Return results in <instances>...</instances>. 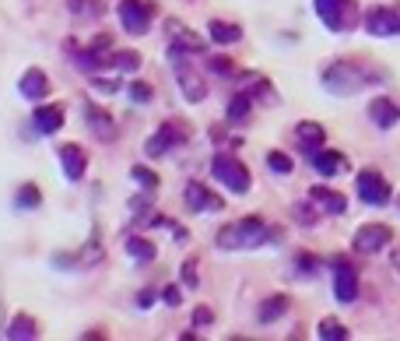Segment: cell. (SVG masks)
Instances as JSON below:
<instances>
[{"mask_svg": "<svg viewBox=\"0 0 400 341\" xmlns=\"http://www.w3.org/2000/svg\"><path fill=\"white\" fill-rule=\"evenodd\" d=\"M274 239L263 226V219L250 214V219H239V222H228L225 229H218V246L222 250H257L260 243Z\"/></svg>", "mask_w": 400, "mask_h": 341, "instance_id": "1", "label": "cell"}, {"mask_svg": "<svg viewBox=\"0 0 400 341\" xmlns=\"http://www.w3.org/2000/svg\"><path fill=\"white\" fill-rule=\"evenodd\" d=\"M211 176L222 183V187H228L232 194H246L250 190V169H246L239 159H232V155H214L211 162Z\"/></svg>", "mask_w": 400, "mask_h": 341, "instance_id": "2", "label": "cell"}, {"mask_svg": "<svg viewBox=\"0 0 400 341\" xmlns=\"http://www.w3.org/2000/svg\"><path fill=\"white\" fill-rule=\"evenodd\" d=\"M362 85H365V74H362L355 64H330V67L323 71V88L330 91V96L348 99V96H355Z\"/></svg>", "mask_w": 400, "mask_h": 341, "instance_id": "3", "label": "cell"}, {"mask_svg": "<svg viewBox=\"0 0 400 341\" xmlns=\"http://www.w3.org/2000/svg\"><path fill=\"white\" fill-rule=\"evenodd\" d=\"M151 18H155V8L148 0H123L119 4V21L130 36H144L151 28Z\"/></svg>", "mask_w": 400, "mask_h": 341, "instance_id": "4", "label": "cell"}, {"mask_svg": "<svg viewBox=\"0 0 400 341\" xmlns=\"http://www.w3.org/2000/svg\"><path fill=\"white\" fill-rule=\"evenodd\" d=\"M355 187H358V197H362L365 204H373V208L390 204V183H386L376 169H362L358 179H355Z\"/></svg>", "mask_w": 400, "mask_h": 341, "instance_id": "5", "label": "cell"}, {"mask_svg": "<svg viewBox=\"0 0 400 341\" xmlns=\"http://www.w3.org/2000/svg\"><path fill=\"white\" fill-rule=\"evenodd\" d=\"M390 239H393V232L386 226H362L355 232L351 246L358 254H379V250H386V246H390Z\"/></svg>", "mask_w": 400, "mask_h": 341, "instance_id": "6", "label": "cell"}, {"mask_svg": "<svg viewBox=\"0 0 400 341\" xmlns=\"http://www.w3.org/2000/svg\"><path fill=\"white\" fill-rule=\"evenodd\" d=\"M368 36H400V8H373L365 14Z\"/></svg>", "mask_w": 400, "mask_h": 341, "instance_id": "7", "label": "cell"}, {"mask_svg": "<svg viewBox=\"0 0 400 341\" xmlns=\"http://www.w3.org/2000/svg\"><path fill=\"white\" fill-rule=\"evenodd\" d=\"M323 141H327V131L320 127V123H313V120H302L295 127V144H298L302 155H309V159L323 148Z\"/></svg>", "mask_w": 400, "mask_h": 341, "instance_id": "8", "label": "cell"}, {"mask_svg": "<svg viewBox=\"0 0 400 341\" xmlns=\"http://www.w3.org/2000/svg\"><path fill=\"white\" fill-rule=\"evenodd\" d=\"M337 274H333V296L341 302H355L358 299V274L344 264V261H333Z\"/></svg>", "mask_w": 400, "mask_h": 341, "instance_id": "9", "label": "cell"}, {"mask_svg": "<svg viewBox=\"0 0 400 341\" xmlns=\"http://www.w3.org/2000/svg\"><path fill=\"white\" fill-rule=\"evenodd\" d=\"M313 8H316V14L323 18V25L333 28V32L348 28V25H344V14H348V8H351V0H313Z\"/></svg>", "mask_w": 400, "mask_h": 341, "instance_id": "10", "label": "cell"}, {"mask_svg": "<svg viewBox=\"0 0 400 341\" xmlns=\"http://www.w3.org/2000/svg\"><path fill=\"white\" fill-rule=\"evenodd\" d=\"M183 141V131L176 127V123H162V127L151 134V141L144 144V151L151 155V159H158V155H165L169 148H176Z\"/></svg>", "mask_w": 400, "mask_h": 341, "instance_id": "11", "label": "cell"}, {"mask_svg": "<svg viewBox=\"0 0 400 341\" xmlns=\"http://www.w3.org/2000/svg\"><path fill=\"white\" fill-rule=\"evenodd\" d=\"M18 88H21V96H25V99H32V102H43V99L49 96V78H46V74H43L39 67H28V71L21 74Z\"/></svg>", "mask_w": 400, "mask_h": 341, "instance_id": "12", "label": "cell"}, {"mask_svg": "<svg viewBox=\"0 0 400 341\" xmlns=\"http://www.w3.org/2000/svg\"><path fill=\"white\" fill-rule=\"evenodd\" d=\"M60 166H64V176H67V179H81L84 169H88V155H84V148H78V144H64V148H60Z\"/></svg>", "mask_w": 400, "mask_h": 341, "instance_id": "13", "label": "cell"}, {"mask_svg": "<svg viewBox=\"0 0 400 341\" xmlns=\"http://www.w3.org/2000/svg\"><path fill=\"white\" fill-rule=\"evenodd\" d=\"M176 78H179V91H183V99H187V102H204L207 85L200 81V74H193V71H187V67H179V64H176Z\"/></svg>", "mask_w": 400, "mask_h": 341, "instance_id": "14", "label": "cell"}, {"mask_svg": "<svg viewBox=\"0 0 400 341\" xmlns=\"http://www.w3.org/2000/svg\"><path fill=\"white\" fill-rule=\"evenodd\" d=\"M183 194H187L183 201H187V208H190V211H222V197L207 194V190L200 187V183H190V187L183 190Z\"/></svg>", "mask_w": 400, "mask_h": 341, "instance_id": "15", "label": "cell"}, {"mask_svg": "<svg viewBox=\"0 0 400 341\" xmlns=\"http://www.w3.org/2000/svg\"><path fill=\"white\" fill-rule=\"evenodd\" d=\"M309 162H313V169L320 176H337V173H344V166H348L341 151H327V148H320Z\"/></svg>", "mask_w": 400, "mask_h": 341, "instance_id": "16", "label": "cell"}, {"mask_svg": "<svg viewBox=\"0 0 400 341\" xmlns=\"http://www.w3.org/2000/svg\"><path fill=\"white\" fill-rule=\"evenodd\" d=\"M64 127V109L60 106H39L36 109V131L39 134H56Z\"/></svg>", "mask_w": 400, "mask_h": 341, "instance_id": "17", "label": "cell"}, {"mask_svg": "<svg viewBox=\"0 0 400 341\" xmlns=\"http://www.w3.org/2000/svg\"><path fill=\"white\" fill-rule=\"evenodd\" d=\"M368 116H373V123H376L379 131H390L393 123L400 120V109H397L390 99H376L373 106H368Z\"/></svg>", "mask_w": 400, "mask_h": 341, "instance_id": "18", "label": "cell"}, {"mask_svg": "<svg viewBox=\"0 0 400 341\" xmlns=\"http://www.w3.org/2000/svg\"><path fill=\"white\" fill-rule=\"evenodd\" d=\"M67 11L78 21H99L106 14V4H102V0H67Z\"/></svg>", "mask_w": 400, "mask_h": 341, "instance_id": "19", "label": "cell"}, {"mask_svg": "<svg viewBox=\"0 0 400 341\" xmlns=\"http://www.w3.org/2000/svg\"><path fill=\"white\" fill-rule=\"evenodd\" d=\"M309 197H313V204H320V208L330 211V214H344V208H348V201H344L341 194H337V190H327V187H313Z\"/></svg>", "mask_w": 400, "mask_h": 341, "instance_id": "20", "label": "cell"}, {"mask_svg": "<svg viewBox=\"0 0 400 341\" xmlns=\"http://www.w3.org/2000/svg\"><path fill=\"white\" fill-rule=\"evenodd\" d=\"M8 338H11V341H32V338H39V324H36L32 317H28V314H21V317H14V320H11Z\"/></svg>", "mask_w": 400, "mask_h": 341, "instance_id": "21", "label": "cell"}, {"mask_svg": "<svg viewBox=\"0 0 400 341\" xmlns=\"http://www.w3.org/2000/svg\"><path fill=\"white\" fill-rule=\"evenodd\" d=\"M211 43H218V46H232L242 39V28L239 25H228V21H211Z\"/></svg>", "mask_w": 400, "mask_h": 341, "instance_id": "22", "label": "cell"}, {"mask_svg": "<svg viewBox=\"0 0 400 341\" xmlns=\"http://www.w3.org/2000/svg\"><path fill=\"white\" fill-rule=\"evenodd\" d=\"M74 64H78L81 71H99V67H106V53H102L99 46H88V50L74 53Z\"/></svg>", "mask_w": 400, "mask_h": 341, "instance_id": "23", "label": "cell"}, {"mask_svg": "<svg viewBox=\"0 0 400 341\" xmlns=\"http://www.w3.org/2000/svg\"><path fill=\"white\" fill-rule=\"evenodd\" d=\"M288 314V296H270L260 309V324H270V320H278Z\"/></svg>", "mask_w": 400, "mask_h": 341, "instance_id": "24", "label": "cell"}, {"mask_svg": "<svg viewBox=\"0 0 400 341\" xmlns=\"http://www.w3.org/2000/svg\"><path fill=\"white\" fill-rule=\"evenodd\" d=\"M88 120H91V131H95L102 141H113L116 138V127H113V120L109 116H102L95 106H88Z\"/></svg>", "mask_w": 400, "mask_h": 341, "instance_id": "25", "label": "cell"}, {"mask_svg": "<svg viewBox=\"0 0 400 341\" xmlns=\"http://www.w3.org/2000/svg\"><path fill=\"white\" fill-rule=\"evenodd\" d=\"M127 254H130V261H137V264H148V261H155V246H151L148 239H127Z\"/></svg>", "mask_w": 400, "mask_h": 341, "instance_id": "26", "label": "cell"}, {"mask_svg": "<svg viewBox=\"0 0 400 341\" xmlns=\"http://www.w3.org/2000/svg\"><path fill=\"white\" fill-rule=\"evenodd\" d=\"M250 109H253V99L242 91V96H235V99L228 102V123H242L246 116H250Z\"/></svg>", "mask_w": 400, "mask_h": 341, "instance_id": "27", "label": "cell"}, {"mask_svg": "<svg viewBox=\"0 0 400 341\" xmlns=\"http://www.w3.org/2000/svg\"><path fill=\"white\" fill-rule=\"evenodd\" d=\"M109 64H113L116 71H123V74H134V71L141 67V56L130 53V50H119L116 56H109Z\"/></svg>", "mask_w": 400, "mask_h": 341, "instance_id": "28", "label": "cell"}, {"mask_svg": "<svg viewBox=\"0 0 400 341\" xmlns=\"http://www.w3.org/2000/svg\"><path fill=\"white\" fill-rule=\"evenodd\" d=\"M320 338H323V341H344V338H348V327H344L341 320L327 317V320H320Z\"/></svg>", "mask_w": 400, "mask_h": 341, "instance_id": "29", "label": "cell"}, {"mask_svg": "<svg viewBox=\"0 0 400 341\" xmlns=\"http://www.w3.org/2000/svg\"><path fill=\"white\" fill-rule=\"evenodd\" d=\"M267 169H270V173H278V176H288L295 166H292V159H288L285 151H270V155H267Z\"/></svg>", "mask_w": 400, "mask_h": 341, "instance_id": "30", "label": "cell"}, {"mask_svg": "<svg viewBox=\"0 0 400 341\" xmlns=\"http://www.w3.org/2000/svg\"><path fill=\"white\" fill-rule=\"evenodd\" d=\"M130 176L141 183V187H144L148 194H155V190H158V176L151 173V169H144V166H134V173H130Z\"/></svg>", "mask_w": 400, "mask_h": 341, "instance_id": "31", "label": "cell"}, {"mask_svg": "<svg viewBox=\"0 0 400 341\" xmlns=\"http://www.w3.org/2000/svg\"><path fill=\"white\" fill-rule=\"evenodd\" d=\"M39 187L36 183H25V187L18 190V208H39Z\"/></svg>", "mask_w": 400, "mask_h": 341, "instance_id": "32", "label": "cell"}, {"mask_svg": "<svg viewBox=\"0 0 400 341\" xmlns=\"http://www.w3.org/2000/svg\"><path fill=\"white\" fill-rule=\"evenodd\" d=\"M130 99H134V102H141V106H144V102H151V88H148V85H141V81H134V85H130Z\"/></svg>", "mask_w": 400, "mask_h": 341, "instance_id": "33", "label": "cell"}, {"mask_svg": "<svg viewBox=\"0 0 400 341\" xmlns=\"http://www.w3.org/2000/svg\"><path fill=\"white\" fill-rule=\"evenodd\" d=\"M183 285L197 289V261H187V264H183Z\"/></svg>", "mask_w": 400, "mask_h": 341, "instance_id": "34", "label": "cell"}, {"mask_svg": "<svg viewBox=\"0 0 400 341\" xmlns=\"http://www.w3.org/2000/svg\"><path fill=\"white\" fill-rule=\"evenodd\" d=\"M91 85H95V91H106V96H113V91L119 88L116 81H106V78H95V81H91Z\"/></svg>", "mask_w": 400, "mask_h": 341, "instance_id": "35", "label": "cell"}, {"mask_svg": "<svg viewBox=\"0 0 400 341\" xmlns=\"http://www.w3.org/2000/svg\"><path fill=\"white\" fill-rule=\"evenodd\" d=\"M207 64H211V71H222V74H225V71H232V64H228L225 56H211Z\"/></svg>", "mask_w": 400, "mask_h": 341, "instance_id": "36", "label": "cell"}, {"mask_svg": "<svg viewBox=\"0 0 400 341\" xmlns=\"http://www.w3.org/2000/svg\"><path fill=\"white\" fill-rule=\"evenodd\" d=\"M162 299H165L169 306H179V299H183V296H179V289H176V285H169V289L162 292Z\"/></svg>", "mask_w": 400, "mask_h": 341, "instance_id": "37", "label": "cell"}, {"mask_svg": "<svg viewBox=\"0 0 400 341\" xmlns=\"http://www.w3.org/2000/svg\"><path fill=\"white\" fill-rule=\"evenodd\" d=\"M137 302H141V306H144V309H148V306H151V302H155V292H151V289H144V292H141V299H137Z\"/></svg>", "mask_w": 400, "mask_h": 341, "instance_id": "38", "label": "cell"}, {"mask_svg": "<svg viewBox=\"0 0 400 341\" xmlns=\"http://www.w3.org/2000/svg\"><path fill=\"white\" fill-rule=\"evenodd\" d=\"M393 264H397V267H400V254H397V257H393Z\"/></svg>", "mask_w": 400, "mask_h": 341, "instance_id": "39", "label": "cell"}, {"mask_svg": "<svg viewBox=\"0 0 400 341\" xmlns=\"http://www.w3.org/2000/svg\"><path fill=\"white\" fill-rule=\"evenodd\" d=\"M0 320H4V309H0Z\"/></svg>", "mask_w": 400, "mask_h": 341, "instance_id": "40", "label": "cell"}]
</instances>
